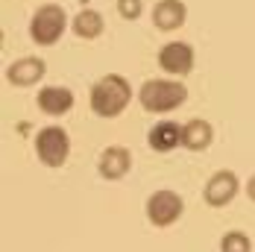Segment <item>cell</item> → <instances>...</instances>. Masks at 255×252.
I'll return each instance as SVG.
<instances>
[{
  "label": "cell",
  "mask_w": 255,
  "mask_h": 252,
  "mask_svg": "<svg viewBox=\"0 0 255 252\" xmlns=\"http://www.w3.org/2000/svg\"><path fill=\"white\" fill-rule=\"evenodd\" d=\"M132 100V88L121 74H106L91 85V112L97 118H118Z\"/></svg>",
  "instance_id": "obj_1"
},
{
  "label": "cell",
  "mask_w": 255,
  "mask_h": 252,
  "mask_svg": "<svg viewBox=\"0 0 255 252\" xmlns=\"http://www.w3.org/2000/svg\"><path fill=\"white\" fill-rule=\"evenodd\" d=\"M138 100L150 115H164L188 100V88L179 79H147L138 91Z\"/></svg>",
  "instance_id": "obj_2"
},
{
  "label": "cell",
  "mask_w": 255,
  "mask_h": 252,
  "mask_svg": "<svg viewBox=\"0 0 255 252\" xmlns=\"http://www.w3.org/2000/svg\"><path fill=\"white\" fill-rule=\"evenodd\" d=\"M65 26H68L65 9L59 3H44V6L35 9V15L29 21V38L35 44H41V47H50V44H56L62 38Z\"/></svg>",
  "instance_id": "obj_3"
},
{
  "label": "cell",
  "mask_w": 255,
  "mask_h": 252,
  "mask_svg": "<svg viewBox=\"0 0 255 252\" xmlns=\"http://www.w3.org/2000/svg\"><path fill=\"white\" fill-rule=\"evenodd\" d=\"M144 214H147V220H150L155 229H167V226H173L179 217L185 214V200L179 197L176 191L161 188V191H155V194L147 197Z\"/></svg>",
  "instance_id": "obj_4"
},
{
  "label": "cell",
  "mask_w": 255,
  "mask_h": 252,
  "mask_svg": "<svg viewBox=\"0 0 255 252\" xmlns=\"http://www.w3.org/2000/svg\"><path fill=\"white\" fill-rule=\"evenodd\" d=\"M35 152L44 167H62L71 152V138L62 126H44L35 135Z\"/></svg>",
  "instance_id": "obj_5"
},
{
  "label": "cell",
  "mask_w": 255,
  "mask_h": 252,
  "mask_svg": "<svg viewBox=\"0 0 255 252\" xmlns=\"http://www.w3.org/2000/svg\"><path fill=\"white\" fill-rule=\"evenodd\" d=\"M158 68L170 76H188L194 71V47L185 41H167L158 50Z\"/></svg>",
  "instance_id": "obj_6"
},
{
  "label": "cell",
  "mask_w": 255,
  "mask_h": 252,
  "mask_svg": "<svg viewBox=\"0 0 255 252\" xmlns=\"http://www.w3.org/2000/svg\"><path fill=\"white\" fill-rule=\"evenodd\" d=\"M238 191H241V182L235 176V170H217L214 176L205 182L203 197L211 208H223V205H229L238 197Z\"/></svg>",
  "instance_id": "obj_7"
},
{
  "label": "cell",
  "mask_w": 255,
  "mask_h": 252,
  "mask_svg": "<svg viewBox=\"0 0 255 252\" xmlns=\"http://www.w3.org/2000/svg\"><path fill=\"white\" fill-rule=\"evenodd\" d=\"M129 167H132V152L127 147H106L100 152V158H97V173H100L106 182H118V179H124L129 173Z\"/></svg>",
  "instance_id": "obj_8"
},
{
  "label": "cell",
  "mask_w": 255,
  "mask_h": 252,
  "mask_svg": "<svg viewBox=\"0 0 255 252\" xmlns=\"http://www.w3.org/2000/svg\"><path fill=\"white\" fill-rule=\"evenodd\" d=\"M44 74H47L44 59H38V56H24V59H18V62H12V65H9L6 79H9L15 88H26V85L41 82Z\"/></svg>",
  "instance_id": "obj_9"
},
{
  "label": "cell",
  "mask_w": 255,
  "mask_h": 252,
  "mask_svg": "<svg viewBox=\"0 0 255 252\" xmlns=\"http://www.w3.org/2000/svg\"><path fill=\"white\" fill-rule=\"evenodd\" d=\"M38 109L50 118H62L74 109V91L65 85H44L38 91Z\"/></svg>",
  "instance_id": "obj_10"
},
{
  "label": "cell",
  "mask_w": 255,
  "mask_h": 252,
  "mask_svg": "<svg viewBox=\"0 0 255 252\" xmlns=\"http://www.w3.org/2000/svg\"><path fill=\"white\" fill-rule=\"evenodd\" d=\"M185 18H188V6L182 0H158L153 6V24L161 32L179 29V26L185 24Z\"/></svg>",
  "instance_id": "obj_11"
},
{
  "label": "cell",
  "mask_w": 255,
  "mask_h": 252,
  "mask_svg": "<svg viewBox=\"0 0 255 252\" xmlns=\"http://www.w3.org/2000/svg\"><path fill=\"white\" fill-rule=\"evenodd\" d=\"M211 141H214V129H211L208 121L194 118V121L182 124V147H185V150H191V152L208 150Z\"/></svg>",
  "instance_id": "obj_12"
},
{
  "label": "cell",
  "mask_w": 255,
  "mask_h": 252,
  "mask_svg": "<svg viewBox=\"0 0 255 252\" xmlns=\"http://www.w3.org/2000/svg\"><path fill=\"white\" fill-rule=\"evenodd\" d=\"M147 144L158 152H170L182 147V126L176 121H161V124H155L150 129V135H147Z\"/></svg>",
  "instance_id": "obj_13"
},
{
  "label": "cell",
  "mask_w": 255,
  "mask_h": 252,
  "mask_svg": "<svg viewBox=\"0 0 255 252\" xmlns=\"http://www.w3.org/2000/svg\"><path fill=\"white\" fill-rule=\"evenodd\" d=\"M74 32H77L79 38H85V41H91V38H100V32L106 29L103 24V15L100 12H94V9H82L79 15H74Z\"/></svg>",
  "instance_id": "obj_14"
},
{
  "label": "cell",
  "mask_w": 255,
  "mask_h": 252,
  "mask_svg": "<svg viewBox=\"0 0 255 252\" xmlns=\"http://www.w3.org/2000/svg\"><path fill=\"white\" fill-rule=\"evenodd\" d=\"M220 252H253V241L247 232H226L220 238Z\"/></svg>",
  "instance_id": "obj_15"
},
{
  "label": "cell",
  "mask_w": 255,
  "mask_h": 252,
  "mask_svg": "<svg viewBox=\"0 0 255 252\" xmlns=\"http://www.w3.org/2000/svg\"><path fill=\"white\" fill-rule=\"evenodd\" d=\"M141 9H144V3H141V0H118V12H121L127 21L141 18Z\"/></svg>",
  "instance_id": "obj_16"
},
{
  "label": "cell",
  "mask_w": 255,
  "mask_h": 252,
  "mask_svg": "<svg viewBox=\"0 0 255 252\" xmlns=\"http://www.w3.org/2000/svg\"><path fill=\"white\" fill-rule=\"evenodd\" d=\"M247 197H250V200L255 202V173L250 176V182H247Z\"/></svg>",
  "instance_id": "obj_17"
}]
</instances>
